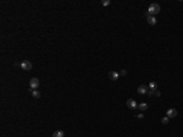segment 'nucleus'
<instances>
[{
    "instance_id": "nucleus-13",
    "label": "nucleus",
    "mask_w": 183,
    "mask_h": 137,
    "mask_svg": "<svg viewBox=\"0 0 183 137\" xmlns=\"http://www.w3.org/2000/svg\"><path fill=\"white\" fill-rule=\"evenodd\" d=\"M168 121H170V118H167V116H164L162 119H161V122H162L164 125H167Z\"/></svg>"
},
{
    "instance_id": "nucleus-12",
    "label": "nucleus",
    "mask_w": 183,
    "mask_h": 137,
    "mask_svg": "<svg viewBox=\"0 0 183 137\" xmlns=\"http://www.w3.org/2000/svg\"><path fill=\"white\" fill-rule=\"evenodd\" d=\"M32 96H33V98H40V92H38L37 89L36 91H33V92H32Z\"/></svg>"
},
{
    "instance_id": "nucleus-16",
    "label": "nucleus",
    "mask_w": 183,
    "mask_h": 137,
    "mask_svg": "<svg viewBox=\"0 0 183 137\" xmlns=\"http://www.w3.org/2000/svg\"><path fill=\"white\" fill-rule=\"evenodd\" d=\"M144 16H145L146 18H149V17H152V14H150V12L148 11V10H146V11L144 12Z\"/></svg>"
},
{
    "instance_id": "nucleus-18",
    "label": "nucleus",
    "mask_w": 183,
    "mask_h": 137,
    "mask_svg": "<svg viewBox=\"0 0 183 137\" xmlns=\"http://www.w3.org/2000/svg\"><path fill=\"white\" fill-rule=\"evenodd\" d=\"M154 96H155V97H160V96H161V93H160V91H157V89H156V91L154 92Z\"/></svg>"
},
{
    "instance_id": "nucleus-6",
    "label": "nucleus",
    "mask_w": 183,
    "mask_h": 137,
    "mask_svg": "<svg viewBox=\"0 0 183 137\" xmlns=\"http://www.w3.org/2000/svg\"><path fill=\"white\" fill-rule=\"evenodd\" d=\"M137 91H138V93L139 94H146L148 93V91H149V87L148 86H145V85H141L138 88H137Z\"/></svg>"
},
{
    "instance_id": "nucleus-11",
    "label": "nucleus",
    "mask_w": 183,
    "mask_h": 137,
    "mask_svg": "<svg viewBox=\"0 0 183 137\" xmlns=\"http://www.w3.org/2000/svg\"><path fill=\"white\" fill-rule=\"evenodd\" d=\"M138 109L142 110V111H145V110L148 109V104H146V103H141V104L138 105Z\"/></svg>"
},
{
    "instance_id": "nucleus-10",
    "label": "nucleus",
    "mask_w": 183,
    "mask_h": 137,
    "mask_svg": "<svg viewBox=\"0 0 183 137\" xmlns=\"http://www.w3.org/2000/svg\"><path fill=\"white\" fill-rule=\"evenodd\" d=\"M149 89H152V91H156L157 89V83L156 82H150L149 83Z\"/></svg>"
},
{
    "instance_id": "nucleus-15",
    "label": "nucleus",
    "mask_w": 183,
    "mask_h": 137,
    "mask_svg": "<svg viewBox=\"0 0 183 137\" xmlns=\"http://www.w3.org/2000/svg\"><path fill=\"white\" fill-rule=\"evenodd\" d=\"M118 75H120V76H126L127 75V71L126 70H120V71H118Z\"/></svg>"
},
{
    "instance_id": "nucleus-19",
    "label": "nucleus",
    "mask_w": 183,
    "mask_h": 137,
    "mask_svg": "<svg viewBox=\"0 0 183 137\" xmlns=\"http://www.w3.org/2000/svg\"><path fill=\"white\" fill-rule=\"evenodd\" d=\"M137 118H138V119H143L144 116H143V114H139V115H138V116H137Z\"/></svg>"
},
{
    "instance_id": "nucleus-5",
    "label": "nucleus",
    "mask_w": 183,
    "mask_h": 137,
    "mask_svg": "<svg viewBox=\"0 0 183 137\" xmlns=\"http://www.w3.org/2000/svg\"><path fill=\"white\" fill-rule=\"evenodd\" d=\"M166 116L170 118V119L176 118V116H177V110H176V109H168V110L166 111Z\"/></svg>"
},
{
    "instance_id": "nucleus-8",
    "label": "nucleus",
    "mask_w": 183,
    "mask_h": 137,
    "mask_svg": "<svg viewBox=\"0 0 183 137\" xmlns=\"http://www.w3.org/2000/svg\"><path fill=\"white\" fill-rule=\"evenodd\" d=\"M52 137H65V132L61 131V130H58L52 133Z\"/></svg>"
},
{
    "instance_id": "nucleus-14",
    "label": "nucleus",
    "mask_w": 183,
    "mask_h": 137,
    "mask_svg": "<svg viewBox=\"0 0 183 137\" xmlns=\"http://www.w3.org/2000/svg\"><path fill=\"white\" fill-rule=\"evenodd\" d=\"M101 5H103V6H107V5H110V0H103V1H101Z\"/></svg>"
},
{
    "instance_id": "nucleus-17",
    "label": "nucleus",
    "mask_w": 183,
    "mask_h": 137,
    "mask_svg": "<svg viewBox=\"0 0 183 137\" xmlns=\"http://www.w3.org/2000/svg\"><path fill=\"white\" fill-rule=\"evenodd\" d=\"M146 94H148V96H149V97H152V96H154V91H152V89H149Z\"/></svg>"
},
{
    "instance_id": "nucleus-9",
    "label": "nucleus",
    "mask_w": 183,
    "mask_h": 137,
    "mask_svg": "<svg viewBox=\"0 0 183 137\" xmlns=\"http://www.w3.org/2000/svg\"><path fill=\"white\" fill-rule=\"evenodd\" d=\"M156 22H157V20L155 18V16H152V17H149V18H148V23H149V25H152V26L156 25Z\"/></svg>"
},
{
    "instance_id": "nucleus-3",
    "label": "nucleus",
    "mask_w": 183,
    "mask_h": 137,
    "mask_svg": "<svg viewBox=\"0 0 183 137\" xmlns=\"http://www.w3.org/2000/svg\"><path fill=\"white\" fill-rule=\"evenodd\" d=\"M32 62L29 61V60H23L22 62H21V67H22L23 70H27V71H29V70H32Z\"/></svg>"
},
{
    "instance_id": "nucleus-7",
    "label": "nucleus",
    "mask_w": 183,
    "mask_h": 137,
    "mask_svg": "<svg viewBox=\"0 0 183 137\" xmlns=\"http://www.w3.org/2000/svg\"><path fill=\"white\" fill-rule=\"evenodd\" d=\"M118 77H120L118 72H116V71H110V72H109V78H110V80L116 81V80H118Z\"/></svg>"
},
{
    "instance_id": "nucleus-2",
    "label": "nucleus",
    "mask_w": 183,
    "mask_h": 137,
    "mask_svg": "<svg viewBox=\"0 0 183 137\" xmlns=\"http://www.w3.org/2000/svg\"><path fill=\"white\" fill-rule=\"evenodd\" d=\"M148 11H149L150 14H152V16H155L156 14H159V12H160V5H159V4H156V3L152 4V5L149 6Z\"/></svg>"
},
{
    "instance_id": "nucleus-1",
    "label": "nucleus",
    "mask_w": 183,
    "mask_h": 137,
    "mask_svg": "<svg viewBox=\"0 0 183 137\" xmlns=\"http://www.w3.org/2000/svg\"><path fill=\"white\" fill-rule=\"evenodd\" d=\"M38 87H39V78H37V77H33V78H31V81H29V88H28V91H29V92H33V91H36Z\"/></svg>"
},
{
    "instance_id": "nucleus-4",
    "label": "nucleus",
    "mask_w": 183,
    "mask_h": 137,
    "mask_svg": "<svg viewBox=\"0 0 183 137\" xmlns=\"http://www.w3.org/2000/svg\"><path fill=\"white\" fill-rule=\"evenodd\" d=\"M126 105L130 109H137L138 108V105H137V103H136V100L134 99H128L127 102H126Z\"/></svg>"
}]
</instances>
